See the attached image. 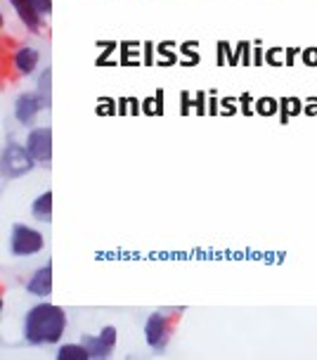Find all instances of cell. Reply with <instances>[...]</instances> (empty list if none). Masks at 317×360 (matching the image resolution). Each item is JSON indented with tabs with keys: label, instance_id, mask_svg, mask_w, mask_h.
Wrapping results in <instances>:
<instances>
[{
	"label": "cell",
	"instance_id": "1",
	"mask_svg": "<svg viewBox=\"0 0 317 360\" xmlns=\"http://www.w3.org/2000/svg\"><path fill=\"white\" fill-rule=\"evenodd\" d=\"M67 330V313L60 306L38 304L24 318V339L31 346L57 344Z\"/></svg>",
	"mask_w": 317,
	"mask_h": 360
},
{
	"label": "cell",
	"instance_id": "2",
	"mask_svg": "<svg viewBox=\"0 0 317 360\" xmlns=\"http://www.w3.org/2000/svg\"><path fill=\"white\" fill-rule=\"evenodd\" d=\"M45 247V240L38 230L29 228V225L15 223L10 235V252L15 256H34Z\"/></svg>",
	"mask_w": 317,
	"mask_h": 360
},
{
	"label": "cell",
	"instance_id": "3",
	"mask_svg": "<svg viewBox=\"0 0 317 360\" xmlns=\"http://www.w3.org/2000/svg\"><path fill=\"white\" fill-rule=\"evenodd\" d=\"M34 164H36V159L31 157L27 145L10 143L3 150V176L5 178H22L24 173H29L34 169Z\"/></svg>",
	"mask_w": 317,
	"mask_h": 360
},
{
	"label": "cell",
	"instance_id": "4",
	"mask_svg": "<svg viewBox=\"0 0 317 360\" xmlns=\"http://www.w3.org/2000/svg\"><path fill=\"white\" fill-rule=\"evenodd\" d=\"M10 3L19 15V19H22L31 31L41 29L43 17H48L50 12H53V0H10Z\"/></svg>",
	"mask_w": 317,
	"mask_h": 360
},
{
	"label": "cell",
	"instance_id": "5",
	"mask_svg": "<svg viewBox=\"0 0 317 360\" xmlns=\"http://www.w3.org/2000/svg\"><path fill=\"white\" fill-rule=\"evenodd\" d=\"M145 339L150 344L152 351L161 353L168 346V339H171V323L164 313H152L145 323Z\"/></svg>",
	"mask_w": 317,
	"mask_h": 360
},
{
	"label": "cell",
	"instance_id": "6",
	"mask_svg": "<svg viewBox=\"0 0 317 360\" xmlns=\"http://www.w3.org/2000/svg\"><path fill=\"white\" fill-rule=\"evenodd\" d=\"M27 150L36 164H50L53 159V131L50 128H34L27 135Z\"/></svg>",
	"mask_w": 317,
	"mask_h": 360
},
{
	"label": "cell",
	"instance_id": "7",
	"mask_svg": "<svg viewBox=\"0 0 317 360\" xmlns=\"http://www.w3.org/2000/svg\"><path fill=\"white\" fill-rule=\"evenodd\" d=\"M43 109H48V105H45V100L41 98V93H22L15 102V117L19 124L29 126Z\"/></svg>",
	"mask_w": 317,
	"mask_h": 360
},
{
	"label": "cell",
	"instance_id": "8",
	"mask_svg": "<svg viewBox=\"0 0 317 360\" xmlns=\"http://www.w3.org/2000/svg\"><path fill=\"white\" fill-rule=\"evenodd\" d=\"M83 344H86V349L90 353V358H109L116 346V330L114 327H105L100 334H95V337H83Z\"/></svg>",
	"mask_w": 317,
	"mask_h": 360
},
{
	"label": "cell",
	"instance_id": "9",
	"mask_svg": "<svg viewBox=\"0 0 317 360\" xmlns=\"http://www.w3.org/2000/svg\"><path fill=\"white\" fill-rule=\"evenodd\" d=\"M27 292L34 297H50L53 292V266H43L34 273V278L27 282Z\"/></svg>",
	"mask_w": 317,
	"mask_h": 360
},
{
	"label": "cell",
	"instance_id": "10",
	"mask_svg": "<svg viewBox=\"0 0 317 360\" xmlns=\"http://www.w3.org/2000/svg\"><path fill=\"white\" fill-rule=\"evenodd\" d=\"M38 53L34 48H19L17 53H15V69L19 74H24V76H31L36 72V67H38Z\"/></svg>",
	"mask_w": 317,
	"mask_h": 360
},
{
	"label": "cell",
	"instance_id": "11",
	"mask_svg": "<svg viewBox=\"0 0 317 360\" xmlns=\"http://www.w3.org/2000/svg\"><path fill=\"white\" fill-rule=\"evenodd\" d=\"M31 214H34L36 221L41 223H50L53 221V192L45 190L43 195H38L31 204Z\"/></svg>",
	"mask_w": 317,
	"mask_h": 360
},
{
	"label": "cell",
	"instance_id": "12",
	"mask_svg": "<svg viewBox=\"0 0 317 360\" xmlns=\"http://www.w3.org/2000/svg\"><path fill=\"white\" fill-rule=\"evenodd\" d=\"M86 358H90L86 344H64L57 351V360H86Z\"/></svg>",
	"mask_w": 317,
	"mask_h": 360
},
{
	"label": "cell",
	"instance_id": "13",
	"mask_svg": "<svg viewBox=\"0 0 317 360\" xmlns=\"http://www.w3.org/2000/svg\"><path fill=\"white\" fill-rule=\"evenodd\" d=\"M48 86H50V69H45L43 76H41V83H38V93H41V98L45 100V105H50V98H48Z\"/></svg>",
	"mask_w": 317,
	"mask_h": 360
},
{
	"label": "cell",
	"instance_id": "14",
	"mask_svg": "<svg viewBox=\"0 0 317 360\" xmlns=\"http://www.w3.org/2000/svg\"><path fill=\"white\" fill-rule=\"evenodd\" d=\"M306 62L308 64H317V50H306Z\"/></svg>",
	"mask_w": 317,
	"mask_h": 360
}]
</instances>
